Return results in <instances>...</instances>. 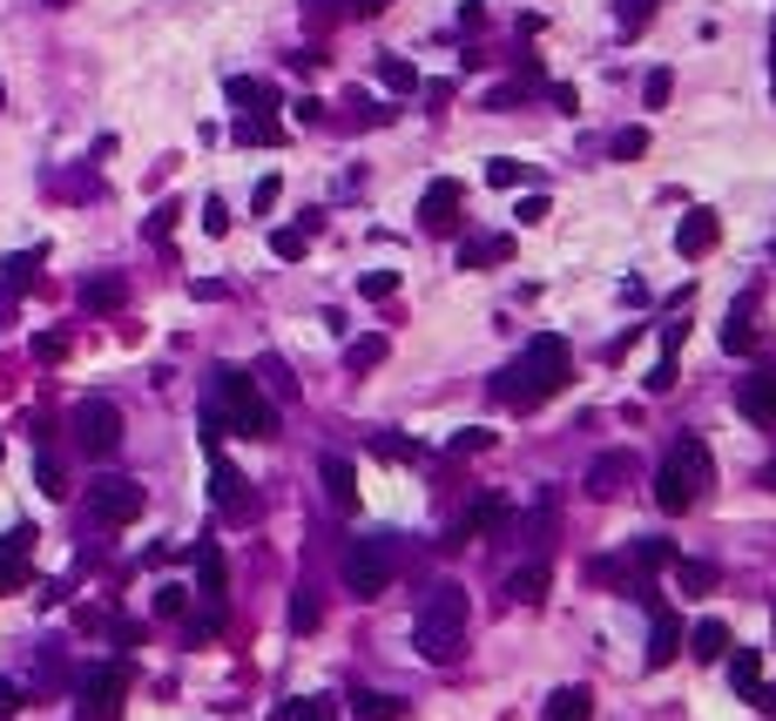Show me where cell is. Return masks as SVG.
<instances>
[{
  "label": "cell",
  "instance_id": "54",
  "mask_svg": "<svg viewBox=\"0 0 776 721\" xmlns=\"http://www.w3.org/2000/svg\"><path fill=\"white\" fill-rule=\"evenodd\" d=\"M48 8H68V0H48Z\"/></svg>",
  "mask_w": 776,
  "mask_h": 721
},
{
  "label": "cell",
  "instance_id": "36",
  "mask_svg": "<svg viewBox=\"0 0 776 721\" xmlns=\"http://www.w3.org/2000/svg\"><path fill=\"white\" fill-rule=\"evenodd\" d=\"M486 182L493 189H520V182H533V169L527 163H486Z\"/></svg>",
  "mask_w": 776,
  "mask_h": 721
},
{
  "label": "cell",
  "instance_id": "13",
  "mask_svg": "<svg viewBox=\"0 0 776 721\" xmlns=\"http://www.w3.org/2000/svg\"><path fill=\"white\" fill-rule=\"evenodd\" d=\"M736 412L756 418V425H776V371L743 378V391H736Z\"/></svg>",
  "mask_w": 776,
  "mask_h": 721
},
{
  "label": "cell",
  "instance_id": "50",
  "mask_svg": "<svg viewBox=\"0 0 776 721\" xmlns=\"http://www.w3.org/2000/svg\"><path fill=\"white\" fill-rule=\"evenodd\" d=\"M203 229L223 236V229H230V210H223V203H203Z\"/></svg>",
  "mask_w": 776,
  "mask_h": 721
},
{
  "label": "cell",
  "instance_id": "46",
  "mask_svg": "<svg viewBox=\"0 0 776 721\" xmlns=\"http://www.w3.org/2000/svg\"><path fill=\"white\" fill-rule=\"evenodd\" d=\"M61 351H68V338H61V331H42V338H34V357H42V365H55Z\"/></svg>",
  "mask_w": 776,
  "mask_h": 721
},
{
  "label": "cell",
  "instance_id": "10",
  "mask_svg": "<svg viewBox=\"0 0 776 721\" xmlns=\"http://www.w3.org/2000/svg\"><path fill=\"white\" fill-rule=\"evenodd\" d=\"M34 527H14V533H0V593H21L27 587V559H34Z\"/></svg>",
  "mask_w": 776,
  "mask_h": 721
},
{
  "label": "cell",
  "instance_id": "4",
  "mask_svg": "<svg viewBox=\"0 0 776 721\" xmlns=\"http://www.w3.org/2000/svg\"><path fill=\"white\" fill-rule=\"evenodd\" d=\"M216 418L230 432H244V438H278V412H270V398L257 391L250 371H216Z\"/></svg>",
  "mask_w": 776,
  "mask_h": 721
},
{
  "label": "cell",
  "instance_id": "3",
  "mask_svg": "<svg viewBox=\"0 0 776 721\" xmlns=\"http://www.w3.org/2000/svg\"><path fill=\"white\" fill-rule=\"evenodd\" d=\"M709 478H716L709 446H703V438H675V446L662 452V472H655V506H662V512H689V506H703Z\"/></svg>",
  "mask_w": 776,
  "mask_h": 721
},
{
  "label": "cell",
  "instance_id": "9",
  "mask_svg": "<svg viewBox=\"0 0 776 721\" xmlns=\"http://www.w3.org/2000/svg\"><path fill=\"white\" fill-rule=\"evenodd\" d=\"M507 512H514V506H507V499H499V493H480L473 506H466V512L452 519V533H446L439 546H446V553H459L466 540H480V533H493V527H507Z\"/></svg>",
  "mask_w": 776,
  "mask_h": 721
},
{
  "label": "cell",
  "instance_id": "7",
  "mask_svg": "<svg viewBox=\"0 0 776 721\" xmlns=\"http://www.w3.org/2000/svg\"><path fill=\"white\" fill-rule=\"evenodd\" d=\"M122 695H129V667L122 661H102L82 674V714L89 721H115L122 714Z\"/></svg>",
  "mask_w": 776,
  "mask_h": 721
},
{
  "label": "cell",
  "instance_id": "8",
  "mask_svg": "<svg viewBox=\"0 0 776 721\" xmlns=\"http://www.w3.org/2000/svg\"><path fill=\"white\" fill-rule=\"evenodd\" d=\"M142 486H136V478H95V486H89V512L102 519V527H129V519H142Z\"/></svg>",
  "mask_w": 776,
  "mask_h": 721
},
{
  "label": "cell",
  "instance_id": "27",
  "mask_svg": "<svg viewBox=\"0 0 776 721\" xmlns=\"http://www.w3.org/2000/svg\"><path fill=\"white\" fill-rule=\"evenodd\" d=\"M378 82L392 88V95H412V88H419V68L399 61V55H385V61H378Z\"/></svg>",
  "mask_w": 776,
  "mask_h": 721
},
{
  "label": "cell",
  "instance_id": "52",
  "mask_svg": "<svg viewBox=\"0 0 776 721\" xmlns=\"http://www.w3.org/2000/svg\"><path fill=\"white\" fill-rule=\"evenodd\" d=\"M763 486H769V493H776V465H763Z\"/></svg>",
  "mask_w": 776,
  "mask_h": 721
},
{
  "label": "cell",
  "instance_id": "21",
  "mask_svg": "<svg viewBox=\"0 0 776 721\" xmlns=\"http://www.w3.org/2000/svg\"><path fill=\"white\" fill-rule=\"evenodd\" d=\"M540 721H595V695L580 688V681H574V688H554V695H548V714H540Z\"/></svg>",
  "mask_w": 776,
  "mask_h": 721
},
{
  "label": "cell",
  "instance_id": "5",
  "mask_svg": "<svg viewBox=\"0 0 776 721\" xmlns=\"http://www.w3.org/2000/svg\"><path fill=\"white\" fill-rule=\"evenodd\" d=\"M338 574H344V587H352L358 600H378L385 587L399 580V540H392V533L352 540V546H344V559H338Z\"/></svg>",
  "mask_w": 776,
  "mask_h": 721
},
{
  "label": "cell",
  "instance_id": "35",
  "mask_svg": "<svg viewBox=\"0 0 776 721\" xmlns=\"http://www.w3.org/2000/svg\"><path fill=\"white\" fill-rule=\"evenodd\" d=\"M278 721H331V701H325V695H310V701H284Z\"/></svg>",
  "mask_w": 776,
  "mask_h": 721
},
{
  "label": "cell",
  "instance_id": "26",
  "mask_svg": "<svg viewBox=\"0 0 776 721\" xmlns=\"http://www.w3.org/2000/svg\"><path fill=\"white\" fill-rule=\"evenodd\" d=\"M729 688H743V695L763 688V661H756V648H736V654H729Z\"/></svg>",
  "mask_w": 776,
  "mask_h": 721
},
{
  "label": "cell",
  "instance_id": "20",
  "mask_svg": "<svg viewBox=\"0 0 776 721\" xmlns=\"http://www.w3.org/2000/svg\"><path fill=\"white\" fill-rule=\"evenodd\" d=\"M507 600L514 607H540L548 600V559H527L520 574H507Z\"/></svg>",
  "mask_w": 776,
  "mask_h": 721
},
{
  "label": "cell",
  "instance_id": "23",
  "mask_svg": "<svg viewBox=\"0 0 776 721\" xmlns=\"http://www.w3.org/2000/svg\"><path fill=\"white\" fill-rule=\"evenodd\" d=\"M689 654H695V661H722V654H729V627H722L716 614L695 620V627H689Z\"/></svg>",
  "mask_w": 776,
  "mask_h": 721
},
{
  "label": "cell",
  "instance_id": "40",
  "mask_svg": "<svg viewBox=\"0 0 776 721\" xmlns=\"http://www.w3.org/2000/svg\"><path fill=\"white\" fill-rule=\"evenodd\" d=\"M155 614H163V620L189 614V593H183V587H163V593H155Z\"/></svg>",
  "mask_w": 776,
  "mask_h": 721
},
{
  "label": "cell",
  "instance_id": "24",
  "mask_svg": "<svg viewBox=\"0 0 776 721\" xmlns=\"http://www.w3.org/2000/svg\"><path fill=\"white\" fill-rule=\"evenodd\" d=\"M514 257V236H473L459 244V270H480V263H507Z\"/></svg>",
  "mask_w": 776,
  "mask_h": 721
},
{
  "label": "cell",
  "instance_id": "12",
  "mask_svg": "<svg viewBox=\"0 0 776 721\" xmlns=\"http://www.w3.org/2000/svg\"><path fill=\"white\" fill-rule=\"evenodd\" d=\"M230 102L244 108V122H270V108H278V88L257 82V74H230Z\"/></svg>",
  "mask_w": 776,
  "mask_h": 721
},
{
  "label": "cell",
  "instance_id": "34",
  "mask_svg": "<svg viewBox=\"0 0 776 721\" xmlns=\"http://www.w3.org/2000/svg\"><path fill=\"white\" fill-rule=\"evenodd\" d=\"M669 95H675V74H669V68H648L642 102H648V108H669Z\"/></svg>",
  "mask_w": 776,
  "mask_h": 721
},
{
  "label": "cell",
  "instance_id": "6",
  "mask_svg": "<svg viewBox=\"0 0 776 721\" xmlns=\"http://www.w3.org/2000/svg\"><path fill=\"white\" fill-rule=\"evenodd\" d=\"M68 425H74V446H82L89 459H115V452H122V405H115V398H82Z\"/></svg>",
  "mask_w": 776,
  "mask_h": 721
},
{
  "label": "cell",
  "instance_id": "37",
  "mask_svg": "<svg viewBox=\"0 0 776 721\" xmlns=\"http://www.w3.org/2000/svg\"><path fill=\"white\" fill-rule=\"evenodd\" d=\"M21 708H27V681L0 674V721H8V714H21Z\"/></svg>",
  "mask_w": 776,
  "mask_h": 721
},
{
  "label": "cell",
  "instance_id": "44",
  "mask_svg": "<svg viewBox=\"0 0 776 721\" xmlns=\"http://www.w3.org/2000/svg\"><path fill=\"white\" fill-rule=\"evenodd\" d=\"M291 627H297V634H304V627H318V600H310V593L291 600Z\"/></svg>",
  "mask_w": 776,
  "mask_h": 721
},
{
  "label": "cell",
  "instance_id": "16",
  "mask_svg": "<svg viewBox=\"0 0 776 721\" xmlns=\"http://www.w3.org/2000/svg\"><path fill=\"white\" fill-rule=\"evenodd\" d=\"M325 493H331V506L338 512H358V465L352 459H338V452H325Z\"/></svg>",
  "mask_w": 776,
  "mask_h": 721
},
{
  "label": "cell",
  "instance_id": "38",
  "mask_svg": "<svg viewBox=\"0 0 776 721\" xmlns=\"http://www.w3.org/2000/svg\"><path fill=\"white\" fill-rule=\"evenodd\" d=\"M635 155H648V129H621L614 135V163H635Z\"/></svg>",
  "mask_w": 776,
  "mask_h": 721
},
{
  "label": "cell",
  "instance_id": "22",
  "mask_svg": "<svg viewBox=\"0 0 776 721\" xmlns=\"http://www.w3.org/2000/svg\"><path fill=\"white\" fill-rule=\"evenodd\" d=\"M621 478H628V452H601V459L588 465V493H595V499H614Z\"/></svg>",
  "mask_w": 776,
  "mask_h": 721
},
{
  "label": "cell",
  "instance_id": "43",
  "mask_svg": "<svg viewBox=\"0 0 776 721\" xmlns=\"http://www.w3.org/2000/svg\"><path fill=\"white\" fill-rule=\"evenodd\" d=\"M278 196H284V182H278V176H263L257 196H250V210H257V216H263V210H278Z\"/></svg>",
  "mask_w": 776,
  "mask_h": 721
},
{
  "label": "cell",
  "instance_id": "28",
  "mask_svg": "<svg viewBox=\"0 0 776 721\" xmlns=\"http://www.w3.org/2000/svg\"><path fill=\"white\" fill-rule=\"evenodd\" d=\"M675 580H682V593H709L722 574L709 567V559H675Z\"/></svg>",
  "mask_w": 776,
  "mask_h": 721
},
{
  "label": "cell",
  "instance_id": "2",
  "mask_svg": "<svg viewBox=\"0 0 776 721\" xmlns=\"http://www.w3.org/2000/svg\"><path fill=\"white\" fill-rule=\"evenodd\" d=\"M466 627H473V607H466V587L439 580L433 593L419 600V614H412V648H419V661H433V667L459 661V648H466Z\"/></svg>",
  "mask_w": 776,
  "mask_h": 721
},
{
  "label": "cell",
  "instance_id": "47",
  "mask_svg": "<svg viewBox=\"0 0 776 721\" xmlns=\"http://www.w3.org/2000/svg\"><path fill=\"white\" fill-rule=\"evenodd\" d=\"M655 14V0H621V27H648Z\"/></svg>",
  "mask_w": 776,
  "mask_h": 721
},
{
  "label": "cell",
  "instance_id": "18",
  "mask_svg": "<svg viewBox=\"0 0 776 721\" xmlns=\"http://www.w3.org/2000/svg\"><path fill=\"white\" fill-rule=\"evenodd\" d=\"M122 304H129V284H122V270L82 276V310H122Z\"/></svg>",
  "mask_w": 776,
  "mask_h": 721
},
{
  "label": "cell",
  "instance_id": "1",
  "mask_svg": "<svg viewBox=\"0 0 776 721\" xmlns=\"http://www.w3.org/2000/svg\"><path fill=\"white\" fill-rule=\"evenodd\" d=\"M561 385H567V344L561 338H533L514 365L493 378V398L514 405V412H533V405H548Z\"/></svg>",
  "mask_w": 776,
  "mask_h": 721
},
{
  "label": "cell",
  "instance_id": "48",
  "mask_svg": "<svg viewBox=\"0 0 776 721\" xmlns=\"http://www.w3.org/2000/svg\"><path fill=\"white\" fill-rule=\"evenodd\" d=\"M675 385V357H655V371H648V391H669Z\"/></svg>",
  "mask_w": 776,
  "mask_h": 721
},
{
  "label": "cell",
  "instance_id": "45",
  "mask_svg": "<svg viewBox=\"0 0 776 721\" xmlns=\"http://www.w3.org/2000/svg\"><path fill=\"white\" fill-rule=\"evenodd\" d=\"M263 378H270V391H278V398H297V378L278 365V357H270V365H263Z\"/></svg>",
  "mask_w": 776,
  "mask_h": 721
},
{
  "label": "cell",
  "instance_id": "29",
  "mask_svg": "<svg viewBox=\"0 0 776 721\" xmlns=\"http://www.w3.org/2000/svg\"><path fill=\"white\" fill-rule=\"evenodd\" d=\"M675 559H682V553H675L669 540H635V567H648V574H662V567H675Z\"/></svg>",
  "mask_w": 776,
  "mask_h": 721
},
{
  "label": "cell",
  "instance_id": "41",
  "mask_svg": "<svg viewBox=\"0 0 776 721\" xmlns=\"http://www.w3.org/2000/svg\"><path fill=\"white\" fill-rule=\"evenodd\" d=\"M230 135H237V142H278V122H244V115H237Z\"/></svg>",
  "mask_w": 776,
  "mask_h": 721
},
{
  "label": "cell",
  "instance_id": "49",
  "mask_svg": "<svg viewBox=\"0 0 776 721\" xmlns=\"http://www.w3.org/2000/svg\"><path fill=\"white\" fill-rule=\"evenodd\" d=\"M554 210H548V196H527V203H520V223H548Z\"/></svg>",
  "mask_w": 776,
  "mask_h": 721
},
{
  "label": "cell",
  "instance_id": "25",
  "mask_svg": "<svg viewBox=\"0 0 776 721\" xmlns=\"http://www.w3.org/2000/svg\"><path fill=\"white\" fill-rule=\"evenodd\" d=\"M352 714H358V721H399L405 701H399V695H385V688H358V695H352Z\"/></svg>",
  "mask_w": 776,
  "mask_h": 721
},
{
  "label": "cell",
  "instance_id": "33",
  "mask_svg": "<svg viewBox=\"0 0 776 721\" xmlns=\"http://www.w3.org/2000/svg\"><path fill=\"white\" fill-rule=\"evenodd\" d=\"M344 365H352V371L385 365V338H358V344H344Z\"/></svg>",
  "mask_w": 776,
  "mask_h": 721
},
{
  "label": "cell",
  "instance_id": "31",
  "mask_svg": "<svg viewBox=\"0 0 776 721\" xmlns=\"http://www.w3.org/2000/svg\"><path fill=\"white\" fill-rule=\"evenodd\" d=\"M310 250V223L304 229H278V236H270V257H284V263H297Z\"/></svg>",
  "mask_w": 776,
  "mask_h": 721
},
{
  "label": "cell",
  "instance_id": "30",
  "mask_svg": "<svg viewBox=\"0 0 776 721\" xmlns=\"http://www.w3.org/2000/svg\"><path fill=\"white\" fill-rule=\"evenodd\" d=\"M34 270H42V250L8 257V291H14V297H21V291H34Z\"/></svg>",
  "mask_w": 776,
  "mask_h": 721
},
{
  "label": "cell",
  "instance_id": "14",
  "mask_svg": "<svg viewBox=\"0 0 776 721\" xmlns=\"http://www.w3.org/2000/svg\"><path fill=\"white\" fill-rule=\"evenodd\" d=\"M716 236H722L716 210H689L682 229H675V250H682V257H709V250H716Z\"/></svg>",
  "mask_w": 776,
  "mask_h": 721
},
{
  "label": "cell",
  "instance_id": "42",
  "mask_svg": "<svg viewBox=\"0 0 776 721\" xmlns=\"http://www.w3.org/2000/svg\"><path fill=\"white\" fill-rule=\"evenodd\" d=\"M358 291H365V297H392L399 276H392V270H372V276H358Z\"/></svg>",
  "mask_w": 776,
  "mask_h": 721
},
{
  "label": "cell",
  "instance_id": "19",
  "mask_svg": "<svg viewBox=\"0 0 776 721\" xmlns=\"http://www.w3.org/2000/svg\"><path fill=\"white\" fill-rule=\"evenodd\" d=\"M197 587L210 600V614H223V546L216 540H197Z\"/></svg>",
  "mask_w": 776,
  "mask_h": 721
},
{
  "label": "cell",
  "instance_id": "32",
  "mask_svg": "<svg viewBox=\"0 0 776 721\" xmlns=\"http://www.w3.org/2000/svg\"><path fill=\"white\" fill-rule=\"evenodd\" d=\"M756 331H750V304L743 310H729V324H722V351H750Z\"/></svg>",
  "mask_w": 776,
  "mask_h": 721
},
{
  "label": "cell",
  "instance_id": "39",
  "mask_svg": "<svg viewBox=\"0 0 776 721\" xmlns=\"http://www.w3.org/2000/svg\"><path fill=\"white\" fill-rule=\"evenodd\" d=\"M34 478H42V493L48 499H61L68 486H61V465H55V452H42V459H34Z\"/></svg>",
  "mask_w": 776,
  "mask_h": 721
},
{
  "label": "cell",
  "instance_id": "11",
  "mask_svg": "<svg viewBox=\"0 0 776 721\" xmlns=\"http://www.w3.org/2000/svg\"><path fill=\"white\" fill-rule=\"evenodd\" d=\"M459 203H466V189H459L452 176L425 182V196H419V216H425V229H452V223H459Z\"/></svg>",
  "mask_w": 776,
  "mask_h": 721
},
{
  "label": "cell",
  "instance_id": "17",
  "mask_svg": "<svg viewBox=\"0 0 776 721\" xmlns=\"http://www.w3.org/2000/svg\"><path fill=\"white\" fill-rule=\"evenodd\" d=\"M675 654H682V620L669 607H655V620H648V667H669Z\"/></svg>",
  "mask_w": 776,
  "mask_h": 721
},
{
  "label": "cell",
  "instance_id": "15",
  "mask_svg": "<svg viewBox=\"0 0 776 721\" xmlns=\"http://www.w3.org/2000/svg\"><path fill=\"white\" fill-rule=\"evenodd\" d=\"M210 493H216V506H223L230 519H244V512H250V493H244V472L230 465L223 452H216V465H210Z\"/></svg>",
  "mask_w": 776,
  "mask_h": 721
},
{
  "label": "cell",
  "instance_id": "53",
  "mask_svg": "<svg viewBox=\"0 0 776 721\" xmlns=\"http://www.w3.org/2000/svg\"><path fill=\"white\" fill-rule=\"evenodd\" d=\"M0 108H8V88H0Z\"/></svg>",
  "mask_w": 776,
  "mask_h": 721
},
{
  "label": "cell",
  "instance_id": "51",
  "mask_svg": "<svg viewBox=\"0 0 776 721\" xmlns=\"http://www.w3.org/2000/svg\"><path fill=\"white\" fill-rule=\"evenodd\" d=\"M385 8H392V0H358V14H385Z\"/></svg>",
  "mask_w": 776,
  "mask_h": 721
}]
</instances>
